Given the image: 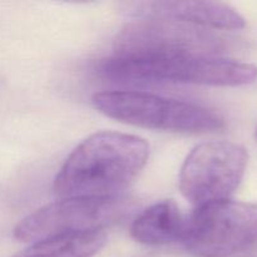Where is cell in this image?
Wrapping results in <instances>:
<instances>
[{"label": "cell", "instance_id": "obj_10", "mask_svg": "<svg viewBox=\"0 0 257 257\" xmlns=\"http://www.w3.org/2000/svg\"><path fill=\"white\" fill-rule=\"evenodd\" d=\"M107 242V235L98 232L59 236L33 242L13 257H93Z\"/></svg>", "mask_w": 257, "mask_h": 257}, {"label": "cell", "instance_id": "obj_2", "mask_svg": "<svg viewBox=\"0 0 257 257\" xmlns=\"http://www.w3.org/2000/svg\"><path fill=\"white\" fill-rule=\"evenodd\" d=\"M103 79L123 84L185 83L213 87H242L257 80L255 64L223 57L122 58L102 59L95 68Z\"/></svg>", "mask_w": 257, "mask_h": 257}, {"label": "cell", "instance_id": "obj_6", "mask_svg": "<svg viewBox=\"0 0 257 257\" xmlns=\"http://www.w3.org/2000/svg\"><path fill=\"white\" fill-rule=\"evenodd\" d=\"M247 151L237 143L212 141L196 146L186 157L178 187L195 206L230 200L245 176Z\"/></svg>", "mask_w": 257, "mask_h": 257}, {"label": "cell", "instance_id": "obj_4", "mask_svg": "<svg viewBox=\"0 0 257 257\" xmlns=\"http://www.w3.org/2000/svg\"><path fill=\"white\" fill-rule=\"evenodd\" d=\"M181 242L196 257H230L257 243V205L232 200L196 208Z\"/></svg>", "mask_w": 257, "mask_h": 257}, {"label": "cell", "instance_id": "obj_1", "mask_svg": "<svg viewBox=\"0 0 257 257\" xmlns=\"http://www.w3.org/2000/svg\"><path fill=\"white\" fill-rule=\"evenodd\" d=\"M148 158L150 146L143 138L97 132L68 156L53 188L60 198L117 197L146 167Z\"/></svg>", "mask_w": 257, "mask_h": 257}, {"label": "cell", "instance_id": "obj_9", "mask_svg": "<svg viewBox=\"0 0 257 257\" xmlns=\"http://www.w3.org/2000/svg\"><path fill=\"white\" fill-rule=\"evenodd\" d=\"M186 220L173 201H160L137 216L131 226V236L137 242L150 246L182 241Z\"/></svg>", "mask_w": 257, "mask_h": 257}, {"label": "cell", "instance_id": "obj_7", "mask_svg": "<svg viewBox=\"0 0 257 257\" xmlns=\"http://www.w3.org/2000/svg\"><path fill=\"white\" fill-rule=\"evenodd\" d=\"M225 39L198 27L161 19H136L114 40V57H221Z\"/></svg>", "mask_w": 257, "mask_h": 257}, {"label": "cell", "instance_id": "obj_11", "mask_svg": "<svg viewBox=\"0 0 257 257\" xmlns=\"http://www.w3.org/2000/svg\"><path fill=\"white\" fill-rule=\"evenodd\" d=\"M256 138H257V130H256Z\"/></svg>", "mask_w": 257, "mask_h": 257}, {"label": "cell", "instance_id": "obj_3", "mask_svg": "<svg viewBox=\"0 0 257 257\" xmlns=\"http://www.w3.org/2000/svg\"><path fill=\"white\" fill-rule=\"evenodd\" d=\"M93 105L107 117L122 123L180 133L217 132L225 118L215 109L193 102L135 90L95 93Z\"/></svg>", "mask_w": 257, "mask_h": 257}, {"label": "cell", "instance_id": "obj_5", "mask_svg": "<svg viewBox=\"0 0 257 257\" xmlns=\"http://www.w3.org/2000/svg\"><path fill=\"white\" fill-rule=\"evenodd\" d=\"M131 206L125 198H60L25 216L14 228L22 242L77 233L98 232L124 218Z\"/></svg>", "mask_w": 257, "mask_h": 257}, {"label": "cell", "instance_id": "obj_8", "mask_svg": "<svg viewBox=\"0 0 257 257\" xmlns=\"http://www.w3.org/2000/svg\"><path fill=\"white\" fill-rule=\"evenodd\" d=\"M120 12L135 19H161L211 29L240 30L246 20L235 8L221 2L155 0L120 4Z\"/></svg>", "mask_w": 257, "mask_h": 257}]
</instances>
